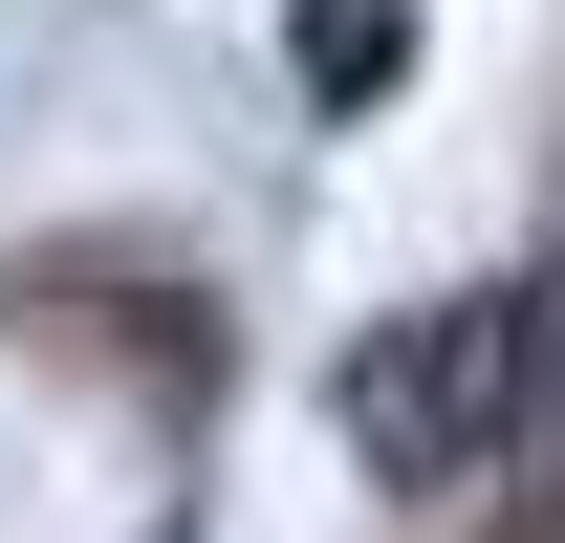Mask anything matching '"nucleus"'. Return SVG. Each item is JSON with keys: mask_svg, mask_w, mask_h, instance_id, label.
<instances>
[{"mask_svg": "<svg viewBox=\"0 0 565 543\" xmlns=\"http://www.w3.org/2000/svg\"><path fill=\"white\" fill-rule=\"evenodd\" d=\"M500 413H522V305L479 283V305H435L349 370V457L392 500H457V478H500Z\"/></svg>", "mask_w": 565, "mask_h": 543, "instance_id": "f257e3e1", "label": "nucleus"}, {"mask_svg": "<svg viewBox=\"0 0 565 543\" xmlns=\"http://www.w3.org/2000/svg\"><path fill=\"white\" fill-rule=\"evenodd\" d=\"M414 66V0H305V109H370Z\"/></svg>", "mask_w": 565, "mask_h": 543, "instance_id": "f03ea898", "label": "nucleus"}]
</instances>
